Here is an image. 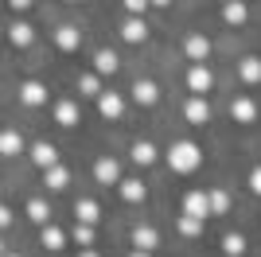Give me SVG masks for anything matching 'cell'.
Here are the masks:
<instances>
[{"mask_svg":"<svg viewBox=\"0 0 261 257\" xmlns=\"http://www.w3.org/2000/svg\"><path fill=\"white\" fill-rule=\"evenodd\" d=\"M222 20H226L230 28H242V23L250 20V8H246L242 0H226V4H222Z\"/></svg>","mask_w":261,"mask_h":257,"instance_id":"30bf717a","label":"cell"},{"mask_svg":"<svg viewBox=\"0 0 261 257\" xmlns=\"http://www.w3.org/2000/svg\"><path fill=\"white\" fill-rule=\"evenodd\" d=\"M129 257H152V253H144V249H133V253Z\"/></svg>","mask_w":261,"mask_h":257,"instance_id":"8d00e7d4","label":"cell"},{"mask_svg":"<svg viewBox=\"0 0 261 257\" xmlns=\"http://www.w3.org/2000/svg\"><path fill=\"white\" fill-rule=\"evenodd\" d=\"M218 4H226V0H218Z\"/></svg>","mask_w":261,"mask_h":257,"instance_id":"60d3db41","label":"cell"},{"mask_svg":"<svg viewBox=\"0 0 261 257\" xmlns=\"http://www.w3.org/2000/svg\"><path fill=\"white\" fill-rule=\"evenodd\" d=\"M199 164H203V152H199V144H191V140H175L172 148H168V168L179 171V175L195 171Z\"/></svg>","mask_w":261,"mask_h":257,"instance_id":"6da1fadb","label":"cell"},{"mask_svg":"<svg viewBox=\"0 0 261 257\" xmlns=\"http://www.w3.org/2000/svg\"><path fill=\"white\" fill-rule=\"evenodd\" d=\"M179 234H184V238H199V234H203V218L184 214V218H179Z\"/></svg>","mask_w":261,"mask_h":257,"instance_id":"f1b7e54d","label":"cell"},{"mask_svg":"<svg viewBox=\"0 0 261 257\" xmlns=\"http://www.w3.org/2000/svg\"><path fill=\"white\" fill-rule=\"evenodd\" d=\"M20 152H23V137L16 133V128L0 133V156H20Z\"/></svg>","mask_w":261,"mask_h":257,"instance_id":"ffe728a7","label":"cell"},{"mask_svg":"<svg viewBox=\"0 0 261 257\" xmlns=\"http://www.w3.org/2000/svg\"><path fill=\"white\" fill-rule=\"evenodd\" d=\"M98 113L106 121H117L121 113H125V97L113 94V90H106V94H98Z\"/></svg>","mask_w":261,"mask_h":257,"instance_id":"3957f363","label":"cell"},{"mask_svg":"<svg viewBox=\"0 0 261 257\" xmlns=\"http://www.w3.org/2000/svg\"><path fill=\"white\" fill-rule=\"evenodd\" d=\"M133 246L144 249V253H152V249L160 246V234H156L152 226H137V230H133Z\"/></svg>","mask_w":261,"mask_h":257,"instance_id":"2e32d148","label":"cell"},{"mask_svg":"<svg viewBox=\"0 0 261 257\" xmlns=\"http://www.w3.org/2000/svg\"><path fill=\"white\" fill-rule=\"evenodd\" d=\"M55 43H59V51L74 55L78 47H82V32H78V28H70V23H63V28L55 32Z\"/></svg>","mask_w":261,"mask_h":257,"instance_id":"277c9868","label":"cell"},{"mask_svg":"<svg viewBox=\"0 0 261 257\" xmlns=\"http://www.w3.org/2000/svg\"><path fill=\"white\" fill-rule=\"evenodd\" d=\"M148 4H156V8H168V4H172V0H148Z\"/></svg>","mask_w":261,"mask_h":257,"instance_id":"d590c367","label":"cell"},{"mask_svg":"<svg viewBox=\"0 0 261 257\" xmlns=\"http://www.w3.org/2000/svg\"><path fill=\"white\" fill-rule=\"evenodd\" d=\"M250 191H253V195H261V168H253V171H250Z\"/></svg>","mask_w":261,"mask_h":257,"instance_id":"d6a6232c","label":"cell"},{"mask_svg":"<svg viewBox=\"0 0 261 257\" xmlns=\"http://www.w3.org/2000/svg\"><path fill=\"white\" fill-rule=\"evenodd\" d=\"M129 156H133V164H144V168H148V164H156V148L148 144V140H137Z\"/></svg>","mask_w":261,"mask_h":257,"instance_id":"7402d4cb","label":"cell"},{"mask_svg":"<svg viewBox=\"0 0 261 257\" xmlns=\"http://www.w3.org/2000/svg\"><path fill=\"white\" fill-rule=\"evenodd\" d=\"M230 117L238 121V125H250V121H257V101H253V97H238V101L230 106Z\"/></svg>","mask_w":261,"mask_h":257,"instance_id":"ba28073f","label":"cell"},{"mask_svg":"<svg viewBox=\"0 0 261 257\" xmlns=\"http://www.w3.org/2000/svg\"><path fill=\"white\" fill-rule=\"evenodd\" d=\"M184 51H187V59L203 63V59L211 55V39H207V35H187V39H184Z\"/></svg>","mask_w":261,"mask_h":257,"instance_id":"7c38bea8","label":"cell"},{"mask_svg":"<svg viewBox=\"0 0 261 257\" xmlns=\"http://www.w3.org/2000/svg\"><path fill=\"white\" fill-rule=\"evenodd\" d=\"M32 39H35V32H32V23H12L8 28V43L12 47H32Z\"/></svg>","mask_w":261,"mask_h":257,"instance_id":"d6986e66","label":"cell"},{"mask_svg":"<svg viewBox=\"0 0 261 257\" xmlns=\"http://www.w3.org/2000/svg\"><path fill=\"white\" fill-rule=\"evenodd\" d=\"M74 214H78V222H90V226H94L101 218V207L94 203V199H82V203L74 207Z\"/></svg>","mask_w":261,"mask_h":257,"instance_id":"cb8c5ba5","label":"cell"},{"mask_svg":"<svg viewBox=\"0 0 261 257\" xmlns=\"http://www.w3.org/2000/svg\"><path fill=\"white\" fill-rule=\"evenodd\" d=\"M211 86H215V74L207 70V63H195L187 70V90L191 94H211Z\"/></svg>","mask_w":261,"mask_h":257,"instance_id":"7a4b0ae2","label":"cell"},{"mask_svg":"<svg viewBox=\"0 0 261 257\" xmlns=\"http://www.w3.org/2000/svg\"><path fill=\"white\" fill-rule=\"evenodd\" d=\"M78 257H98V253H94V249H86V253H78Z\"/></svg>","mask_w":261,"mask_h":257,"instance_id":"74e56055","label":"cell"},{"mask_svg":"<svg viewBox=\"0 0 261 257\" xmlns=\"http://www.w3.org/2000/svg\"><path fill=\"white\" fill-rule=\"evenodd\" d=\"M8 4H12V8H20V12H23V8H32V0H8Z\"/></svg>","mask_w":261,"mask_h":257,"instance_id":"e575fe53","label":"cell"},{"mask_svg":"<svg viewBox=\"0 0 261 257\" xmlns=\"http://www.w3.org/2000/svg\"><path fill=\"white\" fill-rule=\"evenodd\" d=\"M184 117L191 121V125H207V121H211V106L203 101V94H195V97L184 106Z\"/></svg>","mask_w":261,"mask_h":257,"instance_id":"8992f818","label":"cell"},{"mask_svg":"<svg viewBox=\"0 0 261 257\" xmlns=\"http://www.w3.org/2000/svg\"><path fill=\"white\" fill-rule=\"evenodd\" d=\"M4 257H20V253H4Z\"/></svg>","mask_w":261,"mask_h":257,"instance_id":"ab89813d","label":"cell"},{"mask_svg":"<svg viewBox=\"0 0 261 257\" xmlns=\"http://www.w3.org/2000/svg\"><path fill=\"white\" fill-rule=\"evenodd\" d=\"M32 164H35V168H51V164H59V152H55V144H47V140L32 144Z\"/></svg>","mask_w":261,"mask_h":257,"instance_id":"9a60e30c","label":"cell"},{"mask_svg":"<svg viewBox=\"0 0 261 257\" xmlns=\"http://www.w3.org/2000/svg\"><path fill=\"white\" fill-rule=\"evenodd\" d=\"M28 218L39 222V226H47V222H51V207H47L43 199H28Z\"/></svg>","mask_w":261,"mask_h":257,"instance_id":"d4e9b609","label":"cell"},{"mask_svg":"<svg viewBox=\"0 0 261 257\" xmlns=\"http://www.w3.org/2000/svg\"><path fill=\"white\" fill-rule=\"evenodd\" d=\"M74 242H78V246H94V226H90V222H78L74 226Z\"/></svg>","mask_w":261,"mask_h":257,"instance_id":"4dcf8cb0","label":"cell"},{"mask_svg":"<svg viewBox=\"0 0 261 257\" xmlns=\"http://www.w3.org/2000/svg\"><path fill=\"white\" fill-rule=\"evenodd\" d=\"M4 253H8V249H4V242H0V257H4Z\"/></svg>","mask_w":261,"mask_h":257,"instance_id":"f35d334b","label":"cell"},{"mask_svg":"<svg viewBox=\"0 0 261 257\" xmlns=\"http://www.w3.org/2000/svg\"><path fill=\"white\" fill-rule=\"evenodd\" d=\"M39 238H43L47 249H63L66 246V234L59 230V226H43V234H39Z\"/></svg>","mask_w":261,"mask_h":257,"instance_id":"4316f807","label":"cell"},{"mask_svg":"<svg viewBox=\"0 0 261 257\" xmlns=\"http://www.w3.org/2000/svg\"><path fill=\"white\" fill-rule=\"evenodd\" d=\"M117 51H98L94 55V74L98 78H109V74H117Z\"/></svg>","mask_w":261,"mask_h":257,"instance_id":"5bb4252c","label":"cell"},{"mask_svg":"<svg viewBox=\"0 0 261 257\" xmlns=\"http://www.w3.org/2000/svg\"><path fill=\"white\" fill-rule=\"evenodd\" d=\"M20 97H23V106H43L47 101V86L35 82V78H28V82L20 86Z\"/></svg>","mask_w":261,"mask_h":257,"instance_id":"8fae6325","label":"cell"},{"mask_svg":"<svg viewBox=\"0 0 261 257\" xmlns=\"http://www.w3.org/2000/svg\"><path fill=\"white\" fill-rule=\"evenodd\" d=\"M125 8H129L133 16H141V12L148 8V0H125Z\"/></svg>","mask_w":261,"mask_h":257,"instance_id":"1f68e13d","label":"cell"},{"mask_svg":"<svg viewBox=\"0 0 261 257\" xmlns=\"http://www.w3.org/2000/svg\"><path fill=\"white\" fill-rule=\"evenodd\" d=\"M43 183L51 191H63L66 183H70V171H66L63 164H51V168H43Z\"/></svg>","mask_w":261,"mask_h":257,"instance_id":"ac0fdd59","label":"cell"},{"mask_svg":"<svg viewBox=\"0 0 261 257\" xmlns=\"http://www.w3.org/2000/svg\"><path fill=\"white\" fill-rule=\"evenodd\" d=\"M184 214L207 218V214H211V207H207V191H187V195H184Z\"/></svg>","mask_w":261,"mask_h":257,"instance_id":"9c48e42d","label":"cell"},{"mask_svg":"<svg viewBox=\"0 0 261 257\" xmlns=\"http://www.w3.org/2000/svg\"><path fill=\"white\" fill-rule=\"evenodd\" d=\"M8 226H12V211L0 203V230H8Z\"/></svg>","mask_w":261,"mask_h":257,"instance_id":"836d02e7","label":"cell"},{"mask_svg":"<svg viewBox=\"0 0 261 257\" xmlns=\"http://www.w3.org/2000/svg\"><path fill=\"white\" fill-rule=\"evenodd\" d=\"M121 39L125 43H144L148 39V23H144L141 16H129V20L121 23Z\"/></svg>","mask_w":261,"mask_h":257,"instance_id":"5b68a950","label":"cell"},{"mask_svg":"<svg viewBox=\"0 0 261 257\" xmlns=\"http://www.w3.org/2000/svg\"><path fill=\"white\" fill-rule=\"evenodd\" d=\"M222 253H226V257H242V253H246V238H242V234H226V238H222Z\"/></svg>","mask_w":261,"mask_h":257,"instance_id":"83f0119b","label":"cell"},{"mask_svg":"<svg viewBox=\"0 0 261 257\" xmlns=\"http://www.w3.org/2000/svg\"><path fill=\"white\" fill-rule=\"evenodd\" d=\"M55 121H59V125H78V106L74 101H59V106H55Z\"/></svg>","mask_w":261,"mask_h":257,"instance_id":"603a6c76","label":"cell"},{"mask_svg":"<svg viewBox=\"0 0 261 257\" xmlns=\"http://www.w3.org/2000/svg\"><path fill=\"white\" fill-rule=\"evenodd\" d=\"M117 191L125 203H144V195H148V187H144L141 179H117Z\"/></svg>","mask_w":261,"mask_h":257,"instance_id":"4fadbf2b","label":"cell"},{"mask_svg":"<svg viewBox=\"0 0 261 257\" xmlns=\"http://www.w3.org/2000/svg\"><path fill=\"white\" fill-rule=\"evenodd\" d=\"M156 97H160V90H156V82H148V78H141V82L133 86V101H137V106H156Z\"/></svg>","mask_w":261,"mask_h":257,"instance_id":"e0dca14e","label":"cell"},{"mask_svg":"<svg viewBox=\"0 0 261 257\" xmlns=\"http://www.w3.org/2000/svg\"><path fill=\"white\" fill-rule=\"evenodd\" d=\"M207 207H211V214H226L230 211V195L226 191H211L207 195Z\"/></svg>","mask_w":261,"mask_h":257,"instance_id":"f546056e","label":"cell"},{"mask_svg":"<svg viewBox=\"0 0 261 257\" xmlns=\"http://www.w3.org/2000/svg\"><path fill=\"white\" fill-rule=\"evenodd\" d=\"M94 179L98 183H117L121 179V164L113 160V156H101V160L94 164Z\"/></svg>","mask_w":261,"mask_h":257,"instance_id":"52a82bcc","label":"cell"},{"mask_svg":"<svg viewBox=\"0 0 261 257\" xmlns=\"http://www.w3.org/2000/svg\"><path fill=\"white\" fill-rule=\"evenodd\" d=\"M78 94H86V97H98L101 94V78L90 70V74H82L78 78Z\"/></svg>","mask_w":261,"mask_h":257,"instance_id":"484cf974","label":"cell"},{"mask_svg":"<svg viewBox=\"0 0 261 257\" xmlns=\"http://www.w3.org/2000/svg\"><path fill=\"white\" fill-rule=\"evenodd\" d=\"M242 82H246V86H257L261 82V59H257V55L242 59Z\"/></svg>","mask_w":261,"mask_h":257,"instance_id":"44dd1931","label":"cell"}]
</instances>
